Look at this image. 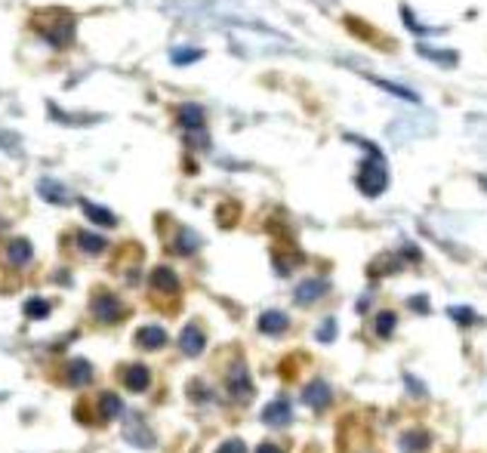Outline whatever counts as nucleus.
<instances>
[{"label":"nucleus","mask_w":487,"mask_h":453,"mask_svg":"<svg viewBox=\"0 0 487 453\" xmlns=\"http://www.w3.org/2000/svg\"><path fill=\"white\" fill-rule=\"evenodd\" d=\"M377 336H382V339H389L392 333H395V327H398V314L395 312H380L377 314Z\"/></svg>","instance_id":"bb28decb"},{"label":"nucleus","mask_w":487,"mask_h":453,"mask_svg":"<svg viewBox=\"0 0 487 453\" xmlns=\"http://www.w3.org/2000/svg\"><path fill=\"white\" fill-rule=\"evenodd\" d=\"M22 312H25V318H28V321H40V318H47V314H49V302H47V299H40V296H34V299H28V302L22 305Z\"/></svg>","instance_id":"a878e982"},{"label":"nucleus","mask_w":487,"mask_h":453,"mask_svg":"<svg viewBox=\"0 0 487 453\" xmlns=\"http://www.w3.org/2000/svg\"><path fill=\"white\" fill-rule=\"evenodd\" d=\"M124 441L133 444V447H142V450H151L158 444L155 432H151V425L145 423V416H139V413H130L124 420Z\"/></svg>","instance_id":"7ed1b4c3"},{"label":"nucleus","mask_w":487,"mask_h":453,"mask_svg":"<svg viewBox=\"0 0 487 453\" xmlns=\"http://www.w3.org/2000/svg\"><path fill=\"white\" fill-rule=\"evenodd\" d=\"M216 453H247V444H244L241 438H228V441L219 444Z\"/></svg>","instance_id":"7c9ffc66"},{"label":"nucleus","mask_w":487,"mask_h":453,"mask_svg":"<svg viewBox=\"0 0 487 453\" xmlns=\"http://www.w3.org/2000/svg\"><path fill=\"white\" fill-rule=\"evenodd\" d=\"M90 309H93V314H96V321H102V324H117L124 318L121 299L111 296V293H96L93 296V302H90Z\"/></svg>","instance_id":"39448f33"},{"label":"nucleus","mask_w":487,"mask_h":453,"mask_svg":"<svg viewBox=\"0 0 487 453\" xmlns=\"http://www.w3.org/2000/svg\"><path fill=\"white\" fill-rule=\"evenodd\" d=\"M358 188L367 194V198H380L389 188V167L386 158L380 155L377 145L367 142V164L361 167V176H358Z\"/></svg>","instance_id":"f03ea898"},{"label":"nucleus","mask_w":487,"mask_h":453,"mask_svg":"<svg viewBox=\"0 0 487 453\" xmlns=\"http://www.w3.org/2000/svg\"><path fill=\"white\" fill-rule=\"evenodd\" d=\"M136 346L155 352V348L167 346V330L164 327H155V324H148V327H139V330H136Z\"/></svg>","instance_id":"ddd939ff"},{"label":"nucleus","mask_w":487,"mask_h":453,"mask_svg":"<svg viewBox=\"0 0 487 453\" xmlns=\"http://www.w3.org/2000/svg\"><path fill=\"white\" fill-rule=\"evenodd\" d=\"M78 244H81V250H83V253H90V256H99V253L108 247L105 237L90 235V232H81V235H78Z\"/></svg>","instance_id":"393cba45"},{"label":"nucleus","mask_w":487,"mask_h":453,"mask_svg":"<svg viewBox=\"0 0 487 453\" xmlns=\"http://www.w3.org/2000/svg\"><path fill=\"white\" fill-rule=\"evenodd\" d=\"M173 247H176V253H182V256H192L194 250L201 247V237L192 232V228H179V235H176V241H173Z\"/></svg>","instance_id":"4be33fe9"},{"label":"nucleus","mask_w":487,"mask_h":453,"mask_svg":"<svg viewBox=\"0 0 487 453\" xmlns=\"http://www.w3.org/2000/svg\"><path fill=\"white\" fill-rule=\"evenodd\" d=\"M321 4H333V0H321Z\"/></svg>","instance_id":"c9c22d12"},{"label":"nucleus","mask_w":487,"mask_h":453,"mask_svg":"<svg viewBox=\"0 0 487 453\" xmlns=\"http://www.w3.org/2000/svg\"><path fill=\"white\" fill-rule=\"evenodd\" d=\"M333 336H336V321L324 318V324L318 327V343H333Z\"/></svg>","instance_id":"c756f323"},{"label":"nucleus","mask_w":487,"mask_h":453,"mask_svg":"<svg viewBox=\"0 0 487 453\" xmlns=\"http://www.w3.org/2000/svg\"><path fill=\"white\" fill-rule=\"evenodd\" d=\"M201 56H204V49H198V47H176L173 53H170L173 65H192V62H198Z\"/></svg>","instance_id":"cd10ccee"},{"label":"nucleus","mask_w":487,"mask_h":453,"mask_svg":"<svg viewBox=\"0 0 487 453\" xmlns=\"http://www.w3.org/2000/svg\"><path fill=\"white\" fill-rule=\"evenodd\" d=\"M256 453H284V450H281L275 441H266V444H259V447H256Z\"/></svg>","instance_id":"f704fd0d"},{"label":"nucleus","mask_w":487,"mask_h":453,"mask_svg":"<svg viewBox=\"0 0 487 453\" xmlns=\"http://www.w3.org/2000/svg\"><path fill=\"white\" fill-rule=\"evenodd\" d=\"M81 207H83V213H87V219H90V222H96V225H102V228L117 225V216H115V213L105 210V207H99V204L81 201Z\"/></svg>","instance_id":"6ab92c4d"},{"label":"nucleus","mask_w":487,"mask_h":453,"mask_svg":"<svg viewBox=\"0 0 487 453\" xmlns=\"http://www.w3.org/2000/svg\"><path fill=\"white\" fill-rule=\"evenodd\" d=\"M37 194H40V198H44L47 204H56V207H68V204L74 201V194L68 192V188L59 182V179H53V176L37 179Z\"/></svg>","instance_id":"423d86ee"},{"label":"nucleus","mask_w":487,"mask_h":453,"mask_svg":"<svg viewBox=\"0 0 487 453\" xmlns=\"http://www.w3.org/2000/svg\"><path fill=\"white\" fill-rule=\"evenodd\" d=\"M290 327V318L284 312H262L259 314V330L269 333V336H278V333H284Z\"/></svg>","instance_id":"f3484780"},{"label":"nucleus","mask_w":487,"mask_h":453,"mask_svg":"<svg viewBox=\"0 0 487 453\" xmlns=\"http://www.w3.org/2000/svg\"><path fill=\"white\" fill-rule=\"evenodd\" d=\"M373 83H377L380 90H386L392 93V96H398V99H404V102H416L420 105V93H413V90H407V87H401V83H392V81H380V78H370Z\"/></svg>","instance_id":"b1692460"},{"label":"nucleus","mask_w":487,"mask_h":453,"mask_svg":"<svg viewBox=\"0 0 487 453\" xmlns=\"http://www.w3.org/2000/svg\"><path fill=\"white\" fill-rule=\"evenodd\" d=\"M204 346H207V336H204V330L198 324H189V327L179 333V348H182V355L198 358L204 352Z\"/></svg>","instance_id":"6e6552de"},{"label":"nucleus","mask_w":487,"mask_h":453,"mask_svg":"<svg viewBox=\"0 0 487 453\" xmlns=\"http://www.w3.org/2000/svg\"><path fill=\"white\" fill-rule=\"evenodd\" d=\"M398 269H401V259H398V256H392V253H382L380 259L370 262V275H373V278H380V275H395Z\"/></svg>","instance_id":"5701e85b"},{"label":"nucleus","mask_w":487,"mask_h":453,"mask_svg":"<svg viewBox=\"0 0 487 453\" xmlns=\"http://www.w3.org/2000/svg\"><path fill=\"white\" fill-rule=\"evenodd\" d=\"M179 124H182L185 130H192V133H201L204 130V108L194 105V102L182 105L179 108Z\"/></svg>","instance_id":"a211bd4d"},{"label":"nucleus","mask_w":487,"mask_h":453,"mask_svg":"<svg viewBox=\"0 0 487 453\" xmlns=\"http://www.w3.org/2000/svg\"><path fill=\"white\" fill-rule=\"evenodd\" d=\"M121 413H124L121 395H115V392H102V398H99V416L102 420H117Z\"/></svg>","instance_id":"aec40b11"},{"label":"nucleus","mask_w":487,"mask_h":453,"mask_svg":"<svg viewBox=\"0 0 487 453\" xmlns=\"http://www.w3.org/2000/svg\"><path fill=\"white\" fill-rule=\"evenodd\" d=\"M398 444L404 453H423V450H429L432 438H429V432H423V429H410V432L401 435Z\"/></svg>","instance_id":"2eb2a0df"},{"label":"nucleus","mask_w":487,"mask_h":453,"mask_svg":"<svg viewBox=\"0 0 487 453\" xmlns=\"http://www.w3.org/2000/svg\"><path fill=\"white\" fill-rule=\"evenodd\" d=\"M416 53L423 59H432V62H441V65H457V53L454 49H438V47H429V44H420Z\"/></svg>","instance_id":"412c9836"},{"label":"nucleus","mask_w":487,"mask_h":453,"mask_svg":"<svg viewBox=\"0 0 487 453\" xmlns=\"http://www.w3.org/2000/svg\"><path fill=\"white\" fill-rule=\"evenodd\" d=\"M124 386L130 389V392H145L151 386V373H148V367L145 364H130V367H124Z\"/></svg>","instance_id":"f8f14e48"},{"label":"nucleus","mask_w":487,"mask_h":453,"mask_svg":"<svg viewBox=\"0 0 487 453\" xmlns=\"http://www.w3.org/2000/svg\"><path fill=\"white\" fill-rule=\"evenodd\" d=\"M447 314H450V318H457V324H463V327H469V324L478 321L475 312H472V309H463V305H454V309H450Z\"/></svg>","instance_id":"c85d7f7f"},{"label":"nucleus","mask_w":487,"mask_h":453,"mask_svg":"<svg viewBox=\"0 0 487 453\" xmlns=\"http://www.w3.org/2000/svg\"><path fill=\"white\" fill-rule=\"evenodd\" d=\"M225 389L228 395H232L235 401H241V404H247V401H253V380H250V370H247L244 364H235L232 370H228L225 376Z\"/></svg>","instance_id":"20e7f679"},{"label":"nucleus","mask_w":487,"mask_h":453,"mask_svg":"<svg viewBox=\"0 0 487 453\" xmlns=\"http://www.w3.org/2000/svg\"><path fill=\"white\" fill-rule=\"evenodd\" d=\"M290 420H293V410H290V404H287L284 398L269 401V404L262 407V423H266V425H275V429H281V425H287Z\"/></svg>","instance_id":"9d476101"},{"label":"nucleus","mask_w":487,"mask_h":453,"mask_svg":"<svg viewBox=\"0 0 487 453\" xmlns=\"http://www.w3.org/2000/svg\"><path fill=\"white\" fill-rule=\"evenodd\" d=\"M303 401L309 404L312 410H327L330 407V401H333V392H330V386L324 380H312L309 386H305V392H303Z\"/></svg>","instance_id":"0eeeda50"},{"label":"nucleus","mask_w":487,"mask_h":453,"mask_svg":"<svg viewBox=\"0 0 487 453\" xmlns=\"http://www.w3.org/2000/svg\"><path fill=\"white\" fill-rule=\"evenodd\" d=\"M235 213H237V204H228V207H222V210H219V219H222V225H232Z\"/></svg>","instance_id":"473e14b6"},{"label":"nucleus","mask_w":487,"mask_h":453,"mask_svg":"<svg viewBox=\"0 0 487 453\" xmlns=\"http://www.w3.org/2000/svg\"><path fill=\"white\" fill-rule=\"evenodd\" d=\"M34 22H37L34 28L40 31V37H44L49 47L65 49L74 40V16L71 13H65V10H47V13H40Z\"/></svg>","instance_id":"f257e3e1"},{"label":"nucleus","mask_w":487,"mask_h":453,"mask_svg":"<svg viewBox=\"0 0 487 453\" xmlns=\"http://www.w3.org/2000/svg\"><path fill=\"white\" fill-rule=\"evenodd\" d=\"M404 382H407V389L413 392V398H426V386H423V382H416L410 373H404Z\"/></svg>","instance_id":"2f4dec72"},{"label":"nucleus","mask_w":487,"mask_h":453,"mask_svg":"<svg viewBox=\"0 0 487 453\" xmlns=\"http://www.w3.org/2000/svg\"><path fill=\"white\" fill-rule=\"evenodd\" d=\"M65 380H68V386H74V389L90 386L93 382V364L87 361V358H74V361H68Z\"/></svg>","instance_id":"9b49d317"},{"label":"nucleus","mask_w":487,"mask_h":453,"mask_svg":"<svg viewBox=\"0 0 487 453\" xmlns=\"http://www.w3.org/2000/svg\"><path fill=\"white\" fill-rule=\"evenodd\" d=\"M151 287L158 290V293H179V278L173 269L167 266H158L155 271H151Z\"/></svg>","instance_id":"4468645a"},{"label":"nucleus","mask_w":487,"mask_h":453,"mask_svg":"<svg viewBox=\"0 0 487 453\" xmlns=\"http://www.w3.org/2000/svg\"><path fill=\"white\" fill-rule=\"evenodd\" d=\"M410 309H413V312H429V299H426V296H413V299H410Z\"/></svg>","instance_id":"72a5a7b5"},{"label":"nucleus","mask_w":487,"mask_h":453,"mask_svg":"<svg viewBox=\"0 0 487 453\" xmlns=\"http://www.w3.org/2000/svg\"><path fill=\"white\" fill-rule=\"evenodd\" d=\"M31 256H34V250H31V244L25 241V237H16V241L6 244V259H10V266H16V269L28 266Z\"/></svg>","instance_id":"dca6fc26"},{"label":"nucleus","mask_w":487,"mask_h":453,"mask_svg":"<svg viewBox=\"0 0 487 453\" xmlns=\"http://www.w3.org/2000/svg\"><path fill=\"white\" fill-rule=\"evenodd\" d=\"M327 287L330 284L324 278H309V281H303V284H296L293 296H296L299 305H312V302H318V299L327 293Z\"/></svg>","instance_id":"1a4fd4ad"}]
</instances>
